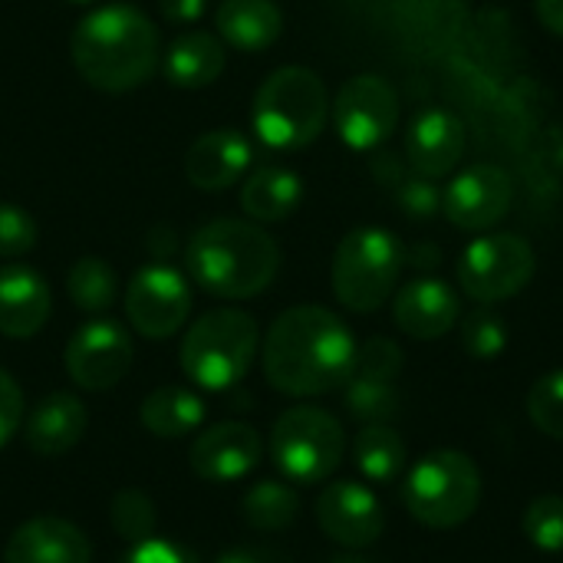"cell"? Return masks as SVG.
Here are the masks:
<instances>
[{
    "label": "cell",
    "instance_id": "cell-3",
    "mask_svg": "<svg viewBox=\"0 0 563 563\" xmlns=\"http://www.w3.org/2000/svg\"><path fill=\"white\" fill-rule=\"evenodd\" d=\"M185 267L205 294L247 300L274 284L280 271V247L257 221L218 218L188 238Z\"/></svg>",
    "mask_w": 563,
    "mask_h": 563
},
{
    "label": "cell",
    "instance_id": "cell-5",
    "mask_svg": "<svg viewBox=\"0 0 563 563\" xmlns=\"http://www.w3.org/2000/svg\"><path fill=\"white\" fill-rule=\"evenodd\" d=\"M257 346H261L257 320L244 310L218 307L201 313L185 330L178 363L195 386L208 393H224L247 376Z\"/></svg>",
    "mask_w": 563,
    "mask_h": 563
},
{
    "label": "cell",
    "instance_id": "cell-39",
    "mask_svg": "<svg viewBox=\"0 0 563 563\" xmlns=\"http://www.w3.org/2000/svg\"><path fill=\"white\" fill-rule=\"evenodd\" d=\"M158 10L168 23L191 26L208 13V0H158Z\"/></svg>",
    "mask_w": 563,
    "mask_h": 563
},
{
    "label": "cell",
    "instance_id": "cell-37",
    "mask_svg": "<svg viewBox=\"0 0 563 563\" xmlns=\"http://www.w3.org/2000/svg\"><path fill=\"white\" fill-rule=\"evenodd\" d=\"M119 563H201V558L168 538H145L129 544V551L119 558Z\"/></svg>",
    "mask_w": 563,
    "mask_h": 563
},
{
    "label": "cell",
    "instance_id": "cell-22",
    "mask_svg": "<svg viewBox=\"0 0 563 563\" xmlns=\"http://www.w3.org/2000/svg\"><path fill=\"white\" fill-rule=\"evenodd\" d=\"M228 53L218 33L188 30L172 40L162 56V73L175 89H205L224 73Z\"/></svg>",
    "mask_w": 563,
    "mask_h": 563
},
{
    "label": "cell",
    "instance_id": "cell-16",
    "mask_svg": "<svg viewBox=\"0 0 563 563\" xmlns=\"http://www.w3.org/2000/svg\"><path fill=\"white\" fill-rule=\"evenodd\" d=\"M254 162V145L238 129H211L185 152V178L198 191L234 188Z\"/></svg>",
    "mask_w": 563,
    "mask_h": 563
},
{
    "label": "cell",
    "instance_id": "cell-15",
    "mask_svg": "<svg viewBox=\"0 0 563 563\" xmlns=\"http://www.w3.org/2000/svg\"><path fill=\"white\" fill-rule=\"evenodd\" d=\"M261 455H264V442L257 429L244 422H214L191 442L188 462L198 478L228 485L251 475Z\"/></svg>",
    "mask_w": 563,
    "mask_h": 563
},
{
    "label": "cell",
    "instance_id": "cell-35",
    "mask_svg": "<svg viewBox=\"0 0 563 563\" xmlns=\"http://www.w3.org/2000/svg\"><path fill=\"white\" fill-rule=\"evenodd\" d=\"M402 373V350L386 340V336H373L369 343L360 346L356 353V373L363 379H379V383H396V376Z\"/></svg>",
    "mask_w": 563,
    "mask_h": 563
},
{
    "label": "cell",
    "instance_id": "cell-20",
    "mask_svg": "<svg viewBox=\"0 0 563 563\" xmlns=\"http://www.w3.org/2000/svg\"><path fill=\"white\" fill-rule=\"evenodd\" d=\"M53 310L46 280L26 264L0 267V333L10 340L36 336Z\"/></svg>",
    "mask_w": 563,
    "mask_h": 563
},
{
    "label": "cell",
    "instance_id": "cell-30",
    "mask_svg": "<svg viewBox=\"0 0 563 563\" xmlns=\"http://www.w3.org/2000/svg\"><path fill=\"white\" fill-rule=\"evenodd\" d=\"M112 528L122 541L135 544V541H145L155 534V505L148 501L145 492L139 488H122L115 498H112Z\"/></svg>",
    "mask_w": 563,
    "mask_h": 563
},
{
    "label": "cell",
    "instance_id": "cell-7",
    "mask_svg": "<svg viewBox=\"0 0 563 563\" xmlns=\"http://www.w3.org/2000/svg\"><path fill=\"white\" fill-rule=\"evenodd\" d=\"M402 498L419 525L435 531L459 528L478 511L482 501L478 465L452 449L429 452L422 462L412 465Z\"/></svg>",
    "mask_w": 563,
    "mask_h": 563
},
{
    "label": "cell",
    "instance_id": "cell-10",
    "mask_svg": "<svg viewBox=\"0 0 563 563\" xmlns=\"http://www.w3.org/2000/svg\"><path fill=\"white\" fill-rule=\"evenodd\" d=\"M333 129L356 152L379 148L399 125V96L389 79L360 73L346 79L330 106Z\"/></svg>",
    "mask_w": 563,
    "mask_h": 563
},
{
    "label": "cell",
    "instance_id": "cell-18",
    "mask_svg": "<svg viewBox=\"0 0 563 563\" xmlns=\"http://www.w3.org/2000/svg\"><path fill=\"white\" fill-rule=\"evenodd\" d=\"M406 155L416 175L442 178L465 158V129L449 109H426L406 132Z\"/></svg>",
    "mask_w": 563,
    "mask_h": 563
},
{
    "label": "cell",
    "instance_id": "cell-23",
    "mask_svg": "<svg viewBox=\"0 0 563 563\" xmlns=\"http://www.w3.org/2000/svg\"><path fill=\"white\" fill-rule=\"evenodd\" d=\"M214 26L221 43L241 53H261L284 33V13L274 0H221Z\"/></svg>",
    "mask_w": 563,
    "mask_h": 563
},
{
    "label": "cell",
    "instance_id": "cell-12",
    "mask_svg": "<svg viewBox=\"0 0 563 563\" xmlns=\"http://www.w3.org/2000/svg\"><path fill=\"white\" fill-rule=\"evenodd\" d=\"M66 373L86 393L115 389L132 369L135 346L122 323L109 317H92L66 343Z\"/></svg>",
    "mask_w": 563,
    "mask_h": 563
},
{
    "label": "cell",
    "instance_id": "cell-28",
    "mask_svg": "<svg viewBox=\"0 0 563 563\" xmlns=\"http://www.w3.org/2000/svg\"><path fill=\"white\" fill-rule=\"evenodd\" d=\"M244 521L254 531H284L297 521L300 515V498L290 485L284 482H257L244 495Z\"/></svg>",
    "mask_w": 563,
    "mask_h": 563
},
{
    "label": "cell",
    "instance_id": "cell-24",
    "mask_svg": "<svg viewBox=\"0 0 563 563\" xmlns=\"http://www.w3.org/2000/svg\"><path fill=\"white\" fill-rule=\"evenodd\" d=\"M300 198H303V181L297 172L284 165H264L251 172L241 185V208L257 224H274L290 218Z\"/></svg>",
    "mask_w": 563,
    "mask_h": 563
},
{
    "label": "cell",
    "instance_id": "cell-19",
    "mask_svg": "<svg viewBox=\"0 0 563 563\" xmlns=\"http://www.w3.org/2000/svg\"><path fill=\"white\" fill-rule=\"evenodd\" d=\"M393 317H396V327L409 333L412 340H439L449 330H455L462 317V303H459V294L445 280L419 277L396 294Z\"/></svg>",
    "mask_w": 563,
    "mask_h": 563
},
{
    "label": "cell",
    "instance_id": "cell-40",
    "mask_svg": "<svg viewBox=\"0 0 563 563\" xmlns=\"http://www.w3.org/2000/svg\"><path fill=\"white\" fill-rule=\"evenodd\" d=\"M534 10H538V20L551 33L563 36V0H534Z\"/></svg>",
    "mask_w": 563,
    "mask_h": 563
},
{
    "label": "cell",
    "instance_id": "cell-34",
    "mask_svg": "<svg viewBox=\"0 0 563 563\" xmlns=\"http://www.w3.org/2000/svg\"><path fill=\"white\" fill-rule=\"evenodd\" d=\"M36 221L26 208L0 201V257H23L36 247Z\"/></svg>",
    "mask_w": 563,
    "mask_h": 563
},
{
    "label": "cell",
    "instance_id": "cell-9",
    "mask_svg": "<svg viewBox=\"0 0 563 563\" xmlns=\"http://www.w3.org/2000/svg\"><path fill=\"white\" fill-rule=\"evenodd\" d=\"M538 257L521 234L475 238L459 257V284L478 303H501L518 297L534 277Z\"/></svg>",
    "mask_w": 563,
    "mask_h": 563
},
{
    "label": "cell",
    "instance_id": "cell-32",
    "mask_svg": "<svg viewBox=\"0 0 563 563\" xmlns=\"http://www.w3.org/2000/svg\"><path fill=\"white\" fill-rule=\"evenodd\" d=\"M525 538L538 551H563V498L561 495H541L525 511Z\"/></svg>",
    "mask_w": 563,
    "mask_h": 563
},
{
    "label": "cell",
    "instance_id": "cell-31",
    "mask_svg": "<svg viewBox=\"0 0 563 563\" xmlns=\"http://www.w3.org/2000/svg\"><path fill=\"white\" fill-rule=\"evenodd\" d=\"M462 346L475 360H495V356H501L505 346H508V327H505V320L495 310H488V307L472 310L468 317H462Z\"/></svg>",
    "mask_w": 563,
    "mask_h": 563
},
{
    "label": "cell",
    "instance_id": "cell-13",
    "mask_svg": "<svg viewBox=\"0 0 563 563\" xmlns=\"http://www.w3.org/2000/svg\"><path fill=\"white\" fill-rule=\"evenodd\" d=\"M515 201V181L501 165H472L452 178L442 195L445 218L462 231H488L508 218Z\"/></svg>",
    "mask_w": 563,
    "mask_h": 563
},
{
    "label": "cell",
    "instance_id": "cell-33",
    "mask_svg": "<svg viewBox=\"0 0 563 563\" xmlns=\"http://www.w3.org/2000/svg\"><path fill=\"white\" fill-rule=\"evenodd\" d=\"M528 416L544 435L563 439V369H554L534 383L528 396Z\"/></svg>",
    "mask_w": 563,
    "mask_h": 563
},
{
    "label": "cell",
    "instance_id": "cell-6",
    "mask_svg": "<svg viewBox=\"0 0 563 563\" xmlns=\"http://www.w3.org/2000/svg\"><path fill=\"white\" fill-rule=\"evenodd\" d=\"M402 267H406V247L393 231L356 228L336 244L333 267H330L333 294L346 310L373 313L393 297Z\"/></svg>",
    "mask_w": 563,
    "mask_h": 563
},
{
    "label": "cell",
    "instance_id": "cell-27",
    "mask_svg": "<svg viewBox=\"0 0 563 563\" xmlns=\"http://www.w3.org/2000/svg\"><path fill=\"white\" fill-rule=\"evenodd\" d=\"M66 290L76 310L99 317L115 303L119 280H115V271L102 257H79L66 274Z\"/></svg>",
    "mask_w": 563,
    "mask_h": 563
},
{
    "label": "cell",
    "instance_id": "cell-25",
    "mask_svg": "<svg viewBox=\"0 0 563 563\" xmlns=\"http://www.w3.org/2000/svg\"><path fill=\"white\" fill-rule=\"evenodd\" d=\"M139 419L155 439H185L201 429L205 402L198 393H191L185 386H162L145 396Z\"/></svg>",
    "mask_w": 563,
    "mask_h": 563
},
{
    "label": "cell",
    "instance_id": "cell-41",
    "mask_svg": "<svg viewBox=\"0 0 563 563\" xmlns=\"http://www.w3.org/2000/svg\"><path fill=\"white\" fill-rule=\"evenodd\" d=\"M218 563H267V558L251 548H234V551H224Z\"/></svg>",
    "mask_w": 563,
    "mask_h": 563
},
{
    "label": "cell",
    "instance_id": "cell-26",
    "mask_svg": "<svg viewBox=\"0 0 563 563\" xmlns=\"http://www.w3.org/2000/svg\"><path fill=\"white\" fill-rule=\"evenodd\" d=\"M356 465L360 472L376 482V485H386L393 478H399V472L406 468V442L396 429H389L386 422L379 426H366L360 435H356Z\"/></svg>",
    "mask_w": 563,
    "mask_h": 563
},
{
    "label": "cell",
    "instance_id": "cell-36",
    "mask_svg": "<svg viewBox=\"0 0 563 563\" xmlns=\"http://www.w3.org/2000/svg\"><path fill=\"white\" fill-rule=\"evenodd\" d=\"M396 201L409 218L429 221L442 211V191L435 188V178H402L396 185Z\"/></svg>",
    "mask_w": 563,
    "mask_h": 563
},
{
    "label": "cell",
    "instance_id": "cell-21",
    "mask_svg": "<svg viewBox=\"0 0 563 563\" xmlns=\"http://www.w3.org/2000/svg\"><path fill=\"white\" fill-rule=\"evenodd\" d=\"M86 422H89L86 406L73 393H49L26 416L23 426L26 449L40 459L66 455L86 435Z\"/></svg>",
    "mask_w": 563,
    "mask_h": 563
},
{
    "label": "cell",
    "instance_id": "cell-2",
    "mask_svg": "<svg viewBox=\"0 0 563 563\" xmlns=\"http://www.w3.org/2000/svg\"><path fill=\"white\" fill-rule=\"evenodd\" d=\"M69 56L92 89L132 92L148 82L158 66V30L139 7L106 3L76 23Z\"/></svg>",
    "mask_w": 563,
    "mask_h": 563
},
{
    "label": "cell",
    "instance_id": "cell-38",
    "mask_svg": "<svg viewBox=\"0 0 563 563\" xmlns=\"http://www.w3.org/2000/svg\"><path fill=\"white\" fill-rule=\"evenodd\" d=\"M23 426V393L7 369H0V449L20 432Z\"/></svg>",
    "mask_w": 563,
    "mask_h": 563
},
{
    "label": "cell",
    "instance_id": "cell-17",
    "mask_svg": "<svg viewBox=\"0 0 563 563\" xmlns=\"http://www.w3.org/2000/svg\"><path fill=\"white\" fill-rule=\"evenodd\" d=\"M3 563H92V544L73 521L36 515L10 534Z\"/></svg>",
    "mask_w": 563,
    "mask_h": 563
},
{
    "label": "cell",
    "instance_id": "cell-1",
    "mask_svg": "<svg viewBox=\"0 0 563 563\" xmlns=\"http://www.w3.org/2000/svg\"><path fill=\"white\" fill-rule=\"evenodd\" d=\"M356 353L350 327L333 310L303 303L271 323L264 336V376L284 396H327L353 379Z\"/></svg>",
    "mask_w": 563,
    "mask_h": 563
},
{
    "label": "cell",
    "instance_id": "cell-42",
    "mask_svg": "<svg viewBox=\"0 0 563 563\" xmlns=\"http://www.w3.org/2000/svg\"><path fill=\"white\" fill-rule=\"evenodd\" d=\"M66 3H76V7H86V3H96V0H66Z\"/></svg>",
    "mask_w": 563,
    "mask_h": 563
},
{
    "label": "cell",
    "instance_id": "cell-11",
    "mask_svg": "<svg viewBox=\"0 0 563 563\" xmlns=\"http://www.w3.org/2000/svg\"><path fill=\"white\" fill-rule=\"evenodd\" d=\"M191 313V287L181 271L165 261L142 264L125 287V317L145 340L175 336Z\"/></svg>",
    "mask_w": 563,
    "mask_h": 563
},
{
    "label": "cell",
    "instance_id": "cell-29",
    "mask_svg": "<svg viewBox=\"0 0 563 563\" xmlns=\"http://www.w3.org/2000/svg\"><path fill=\"white\" fill-rule=\"evenodd\" d=\"M343 389H346V409H350V416L360 419V422H366V426L389 422L399 412V393H396L393 383L353 376Z\"/></svg>",
    "mask_w": 563,
    "mask_h": 563
},
{
    "label": "cell",
    "instance_id": "cell-8",
    "mask_svg": "<svg viewBox=\"0 0 563 563\" xmlns=\"http://www.w3.org/2000/svg\"><path fill=\"white\" fill-rule=\"evenodd\" d=\"M346 452L343 426L317 406L287 409L271 432V459L290 485L327 482Z\"/></svg>",
    "mask_w": 563,
    "mask_h": 563
},
{
    "label": "cell",
    "instance_id": "cell-4",
    "mask_svg": "<svg viewBox=\"0 0 563 563\" xmlns=\"http://www.w3.org/2000/svg\"><path fill=\"white\" fill-rule=\"evenodd\" d=\"M330 119V96L323 79L307 66L274 69L254 92L251 122L264 145L297 152L310 145Z\"/></svg>",
    "mask_w": 563,
    "mask_h": 563
},
{
    "label": "cell",
    "instance_id": "cell-14",
    "mask_svg": "<svg viewBox=\"0 0 563 563\" xmlns=\"http://www.w3.org/2000/svg\"><path fill=\"white\" fill-rule=\"evenodd\" d=\"M317 525L343 548H369L386 528L379 498L356 482H333L317 498Z\"/></svg>",
    "mask_w": 563,
    "mask_h": 563
}]
</instances>
